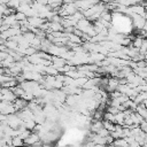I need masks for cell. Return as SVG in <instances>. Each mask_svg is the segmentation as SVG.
<instances>
[{"mask_svg": "<svg viewBox=\"0 0 147 147\" xmlns=\"http://www.w3.org/2000/svg\"><path fill=\"white\" fill-rule=\"evenodd\" d=\"M131 18H132V24L136 29H144V25L146 24V18L142 16V15H138V14H132L131 15Z\"/></svg>", "mask_w": 147, "mask_h": 147, "instance_id": "6da1fadb", "label": "cell"}, {"mask_svg": "<svg viewBox=\"0 0 147 147\" xmlns=\"http://www.w3.org/2000/svg\"><path fill=\"white\" fill-rule=\"evenodd\" d=\"M118 85H119V78H118V77H116V76H113V77H110V78H109L108 84H107V86H106V88H105V90H106L107 92H111V91L117 90Z\"/></svg>", "mask_w": 147, "mask_h": 147, "instance_id": "7a4b0ae2", "label": "cell"}, {"mask_svg": "<svg viewBox=\"0 0 147 147\" xmlns=\"http://www.w3.org/2000/svg\"><path fill=\"white\" fill-rule=\"evenodd\" d=\"M91 25H92L91 21H90L88 18L84 17V18H82V20H79V21L77 22L76 28H77V29H79L80 31H83V33H85V32L88 30V28H90Z\"/></svg>", "mask_w": 147, "mask_h": 147, "instance_id": "3957f363", "label": "cell"}, {"mask_svg": "<svg viewBox=\"0 0 147 147\" xmlns=\"http://www.w3.org/2000/svg\"><path fill=\"white\" fill-rule=\"evenodd\" d=\"M13 103H14V107H15L16 111H20V110H22L23 108L28 107L29 101H26V100L23 99V98H16V99L13 101Z\"/></svg>", "mask_w": 147, "mask_h": 147, "instance_id": "277c9868", "label": "cell"}, {"mask_svg": "<svg viewBox=\"0 0 147 147\" xmlns=\"http://www.w3.org/2000/svg\"><path fill=\"white\" fill-rule=\"evenodd\" d=\"M130 10L132 14H138V15H142V16L146 14V9L142 3H137L133 6H130Z\"/></svg>", "mask_w": 147, "mask_h": 147, "instance_id": "5b68a950", "label": "cell"}, {"mask_svg": "<svg viewBox=\"0 0 147 147\" xmlns=\"http://www.w3.org/2000/svg\"><path fill=\"white\" fill-rule=\"evenodd\" d=\"M28 22L30 25H32L34 28H39L45 22V18H41L40 16H30V17H28Z\"/></svg>", "mask_w": 147, "mask_h": 147, "instance_id": "8992f818", "label": "cell"}, {"mask_svg": "<svg viewBox=\"0 0 147 147\" xmlns=\"http://www.w3.org/2000/svg\"><path fill=\"white\" fill-rule=\"evenodd\" d=\"M38 140H40V136L37 132H31L28 138L24 139V145H34Z\"/></svg>", "mask_w": 147, "mask_h": 147, "instance_id": "52a82bcc", "label": "cell"}, {"mask_svg": "<svg viewBox=\"0 0 147 147\" xmlns=\"http://www.w3.org/2000/svg\"><path fill=\"white\" fill-rule=\"evenodd\" d=\"M53 10H59V8L63 5V1L62 0H48V3H47Z\"/></svg>", "mask_w": 147, "mask_h": 147, "instance_id": "ba28073f", "label": "cell"}, {"mask_svg": "<svg viewBox=\"0 0 147 147\" xmlns=\"http://www.w3.org/2000/svg\"><path fill=\"white\" fill-rule=\"evenodd\" d=\"M44 74H46V75H53V76H56V75L59 74V70H57L53 64H49V65H46V67H45Z\"/></svg>", "mask_w": 147, "mask_h": 147, "instance_id": "9c48e42d", "label": "cell"}, {"mask_svg": "<svg viewBox=\"0 0 147 147\" xmlns=\"http://www.w3.org/2000/svg\"><path fill=\"white\" fill-rule=\"evenodd\" d=\"M124 119H125V113L124 111H118L117 114H115V124H124Z\"/></svg>", "mask_w": 147, "mask_h": 147, "instance_id": "30bf717a", "label": "cell"}, {"mask_svg": "<svg viewBox=\"0 0 147 147\" xmlns=\"http://www.w3.org/2000/svg\"><path fill=\"white\" fill-rule=\"evenodd\" d=\"M144 39H145V38H142V37H140V36H138L137 38H134V39H133V41H132V46L139 49V48L141 47L142 42H144Z\"/></svg>", "mask_w": 147, "mask_h": 147, "instance_id": "8fae6325", "label": "cell"}, {"mask_svg": "<svg viewBox=\"0 0 147 147\" xmlns=\"http://www.w3.org/2000/svg\"><path fill=\"white\" fill-rule=\"evenodd\" d=\"M102 124H103V127H106L109 132H111V131L115 129V123H114V122H110V121L103 119V121H102Z\"/></svg>", "mask_w": 147, "mask_h": 147, "instance_id": "7c38bea8", "label": "cell"}, {"mask_svg": "<svg viewBox=\"0 0 147 147\" xmlns=\"http://www.w3.org/2000/svg\"><path fill=\"white\" fill-rule=\"evenodd\" d=\"M11 145L13 146H17V145H24V140L18 137V136H15V137H11Z\"/></svg>", "mask_w": 147, "mask_h": 147, "instance_id": "4fadbf2b", "label": "cell"}, {"mask_svg": "<svg viewBox=\"0 0 147 147\" xmlns=\"http://www.w3.org/2000/svg\"><path fill=\"white\" fill-rule=\"evenodd\" d=\"M6 5H7V7H9V8L17 9V8H18V6L21 5V1H20V0H9Z\"/></svg>", "mask_w": 147, "mask_h": 147, "instance_id": "5bb4252c", "label": "cell"}, {"mask_svg": "<svg viewBox=\"0 0 147 147\" xmlns=\"http://www.w3.org/2000/svg\"><path fill=\"white\" fill-rule=\"evenodd\" d=\"M103 119H107V121H110V122H114L115 123V115L109 113V111H106L103 114Z\"/></svg>", "mask_w": 147, "mask_h": 147, "instance_id": "9a60e30c", "label": "cell"}, {"mask_svg": "<svg viewBox=\"0 0 147 147\" xmlns=\"http://www.w3.org/2000/svg\"><path fill=\"white\" fill-rule=\"evenodd\" d=\"M139 53L146 55L147 54V39H144V42L141 45V47L139 48Z\"/></svg>", "mask_w": 147, "mask_h": 147, "instance_id": "2e32d148", "label": "cell"}, {"mask_svg": "<svg viewBox=\"0 0 147 147\" xmlns=\"http://www.w3.org/2000/svg\"><path fill=\"white\" fill-rule=\"evenodd\" d=\"M15 16H16V20H17V21H23V20H26V18H28V16H26L23 11H17V13L15 14Z\"/></svg>", "mask_w": 147, "mask_h": 147, "instance_id": "e0dca14e", "label": "cell"}, {"mask_svg": "<svg viewBox=\"0 0 147 147\" xmlns=\"http://www.w3.org/2000/svg\"><path fill=\"white\" fill-rule=\"evenodd\" d=\"M21 3H26V5H31L33 2V0H20Z\"/></svg>", "mask_w": 147, "mask_h": 147, "instance_id": "ac0fdd59", "label": "cell"}, {"mask_svg": "<svg viewBox=\"0 0 147 147\" xmlns=\"http://www.w3.org/2000/svg\"><path fill=\"white\" fill-rule=\"evenodd\" d=\"M37 2H39L40 5H47L48 3V0H36Z\"/></svg>", "mask_w": 147, "mask_h": 147, "instance_id": "d6986e66", "label": "cell"}, {"mask_svg": "<svg viewBox=\"0 0 147 147\" xmlns=\"http://www.w3.org/2000/svg\"><path fill=\"white\" fill-rule=\"evenodd\" d=\"M142 5L145 6V9H146V11H147V1H145V2H142Z\"/></svg>", "mask_w": 147, "mask_h": 147, "instance_id": "ffe728a7", "label": "cell"}, {"mask_svg": "<svg viewBox=\"0 0 147 147\" xmlns=\"http://www.w3.org/2000/svg\"><path fill=\"white\" fill-rule=\"evenodd\" d=\"M145 83H146V84H147V76H146V77H145Z\"/></svg>", "mask_w": 147, "mask_h": 147, "instance_id": "44dd1931", "label": "cell"}]
</instances>
